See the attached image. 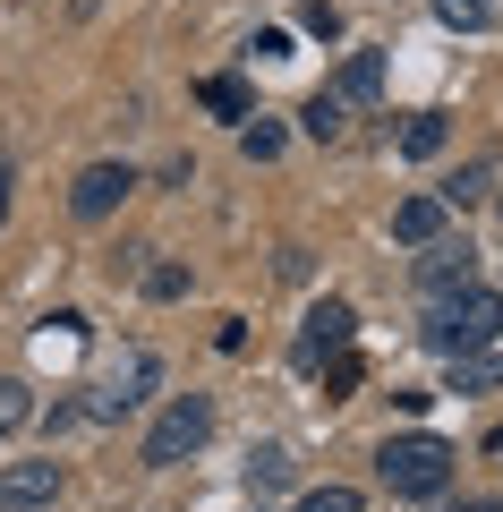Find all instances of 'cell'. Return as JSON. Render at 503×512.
Here are the masks:
<instances>
[{
  "mask_svg": "<svg viewBox=\"0 0 503 512\" xmlns=\"http://www.w3.org/2000/svg\"><path fill=\"white\" fill-rule=\"evenodd\" d=\"M350 333H359L350 299H316V308H307V325H299V350H290V359H299V367H324V359H342V350H350Z\"/></svg>",
  "mask_w": 503,
  "mask_h": 512,
  "instance_id": "cell-4",
  "label": "cell"
},
{
  "mask_svg": "<svg viewBox=\"0 0 503 512\" xmlns=\"http://www.w3.org/2000/svg\"><path fill=\"white\" fill-rule=\"evenodd\" d=\"M145 291H154V299H180L188 274H180V265H154V274H145Z\"/></svg>",
  "mask_w": 503,
  "mask_h": 512,
  "instance_id": "cell-22",
  "label": "cell"
},
{
  "mask_svg": "<svg viewBox=\"0 0 503 512\" xmlns=\"http://www.w3.org/2000/svg\"><path fill=\"white\" fill-rule=\"evenodd\" d=\"M444 137H452L444 111H418V120L401 128V154H410V163H427V154H444Z\"/></svg>",
  "mask_w": 503,
  "mask_h": 512,
  "instance_id": "cell-13",
  "label": "cell"
},
{
  "mask_svg": "<svg viewBox=\"0 0 503 512\" xmlns=\"http://www.w3.org/2000/svg\"><path fill=\"white\" fill-rule=\"evenodd\" d=\"M444 197H401L393 205V239H410V248H427V239H444Z\"/></svg>",
  "mask_w": 503,
  "mask_h": 512,
  "instance_id": "cell-9",
  "label": "cell"
},
{
  "mask_svg": "<svg viewBox=\"0 0 503 512\" xmlns=\"http://www.w3.org/2000/svg\"><path fill=\"white\" fill-rule=\"evenodd\" d=\"M145 384H154V350H128V359L111 367L103 384H94V402H86V419H128V410L145 402Z\"/></svg>",
  "mask_w": 503,
  "mask_h": 512,
  "instance_id": "cell-6",
  "label": "cell"
},
{
  "mask_svg": "<svg viewBox=\"0 0 503 512\" xmlns=\"http://www.w3.org/2000/svg\"><path fill=\"white\" fill-rule=\"evenodd\" d=\"M299 26H307V35H342V18H333L324 0H307V9H299Z\"/></svg>",
  "mask_w": 503,
  "mask_h": 512,
  "instance_id": "cell-23",
  "label": "cell"
},
{
  "mask_svg": "<svg viewBox=\"0 0 503 512\" xmlns=\"http://www.w3.org/2000/svg\"><path fill=\"white\" fill-rule=\"evenodd\" d=\"M435 18L461 26V35H478V26H495V0H435Z\"/></svg>",
  "mask_w": 503,
  "mask_h": 512,
  "instance_id": "cell-17",
  "label": "cell"
},
{
  "mask_svg": "<svg viewBox=\"0 0 503 512\" xmlns=\"http://www.w3.org/2000/svg\"><path fill=\"white\" fill-rule=\"evenodd\" d=\"M435 197H444V205H478V197H486V163H461L444 188H435Z\"/></svg>",
  "mask_w": 503,
  "mask_h": 512,
  "instance_id": "cell-18",
  "label": "cell"
},
{
  "mask_svg": "<svg viewBox=\"0 0 503 512\" xmlns=\"http://www.w3.org/2000/svg\"><path fill=\"white\" fill-rule=\"evenodd\" d=\"M299 512H359V495L350 487H316V495H299Z\"/></svg>",
  "mask_w": 503,
  "mask_h": 512,
  "instance_id": "cell-20",
  "label": "cell"
},
{
  "mask_svg": "<svg viewBox=\"0 0 503 512\" xmlns=\"http://www.w3.org/2000/svg\"><path fill=\"white\" fill-rule=\"evenodd\" d=\"M239 154H248V163H273V154H282V128H273V120H248V128H239Z\"/></svg>",
  "mask_w": 503,
  "mask_h": 512,
  "instance_id": "cell-19",
  "label": "cell"
},
{
  "mask_svg": "<svg viewBox=\"0 0 503 512\" xmlns=\"http://www.w3.org/2000/svg\"><path fill=\"white\" fill-rule=\"evenodd\" d=\"M444 512H503V495H469V504H444Z\"/></svg>",
  "mask_w": 503,
  "mask_h": 512,
  "instance_id": "cell-24",
  "label": "cell"
},
{
  "mask_svg": "<svg viewBox=\"0 0 503 512\" xmlns=\"http://www.w3.org/2000/svg\"><path fill=\"white\" fill-rule=\"evenodd\" d=\"M299 128H307V137H316V146H333V137H342V128H350V103H342V94H333V86H324V94H307Z\"/></svg>",
  "mask_w": 503,
  "mask_h": 512,
  "instance_id": "cell-11",
  "label": "cell"
},
{
  "mask_svg": "<svg viewBox=\"0 0 503 512\" xmlns=\"http://www.w3.org/2000/svg\"><path fill=\"white\" fill-rule=\"evenodd\" d=\"M9 188H18V180H9V163H0V222H9Z\"/></svg>",
  "mask_w": 503,
  "mask_h": 512,
  "instance_id": "cell-25",
  "label": "cell"
},
{
  "mask_svg": "<svg viewBox=\"0 0 503 512\" xmlns=\"http://www.w3.org/2000/svg\"><path fill=\"white\" fill-rule=\"evenodd\" d=\"M469 282H478V256H469L461 239H427V256H418V291L452 299V291H469Z\"/></svg>",
  "mask_w": 503,
  "mask_h": 512,
  "instance_id": "cell-7",
  "label": "cell"
},
{
  "mask_svg": "<svg viewBox=\"0 0 503 512\" xmlns=\"http://www.w3.org/2000/svg\"><path fill=\"white\" fill-rule=\"evenodd\" d=\"M495 333H503V299H495V291H478V282L427 308V350H444V359H469V350H495Z\"/></svg>",
  "mask_w": 503,
  "mask_h": 512,
  "instance_id": "cell-1",
  "label": "cell"
},
{
  "mask_svg": "<svg viewBox=\"0 0 503 512\" xmlns=\"http://www.w3.org/2000/svg\"><path fill=\"white\" fill-rule=\"evenodd\" d=\"M205 436H214V402H205V393H171V402L154 410V427H145V470H180V461H197Z\"/></svg>",
  "mask_w": 503,
  "mask_h": 512,
  "instance_id": "cell-3",
  "label": "cell"
},
{
  "mask_svg": "<svg viewBox=\"0 0 503 512\" xmlns=\"http://www.w3.org/2000/svg\"><path fill=\"white\" fill-rule=\"evenodd\" d=\"M333 94H342V103H376L384 94V52H350L342 77H333Z\"/></svg>",
  "mask_w": 503,
  "mask_h": 512,
  "instance_id": "cell-10",
  "label": "cell"
},
{
  "mask_svg": "<svg viewBox=\"0 0 503 512\" xmlns=\"http://www.w3.org/2000/svg\"><path fill=\"white\" fill-rule=\"evenodd\" d=\"M128 188H137V171H128V163H86V171H77V188H69V214L77 222H103V214H120V205H128Z\"/></svg>",
  "mask_w": 503,
  "mask_h": 512,
  "instance_id": "cell-5",
  "label": "cell"
},
{
  "mask_svg": "<svg viewBox=\"0 0 503 512\" xmlns=\"http://www.w3.org/2000/svg\"><path fill=\"white\" fill-rule=\"evenodd\" d=\"M52 495H60V461H9V470H0V504L52 512Z\"/></svg>",
  "mask_w": 503,
  "mask_h": 512,
  "instance_id": "cell-8",
  "label": "cell"
},
{
  "mask_svg": "<svg viewBox=\"0 0 503 512\" xmlns=\"http://www.w3.org/2000/svg\"><path fill=\"white\" fill-rule=\"evenodd\" d=\"M495 461H503V436H495Z\"/></svg>",
  "mask_w": 503,
  "mask_h": 512,
  "instance_id": "cell-27",
  "label": "cell"
},
{
  "mask_svg": "<svg viewBox=\"0 0 503 512\" xmlns=\"http://www.w3.org/2000/svg\"><path fill=\"white\" fill-rule=\"evenodd\" d=\"M0 512H26V504H0Z\"/></svg>",
  "mask_w": 503,
  "mask_h": 512,
  "instance_id": "cell-26",
  "label": "cell"
},
{
  "mask_svg": "<svg viewBox=\"0 0 503 512\" xmlns=\"http://www.w3.org/2000/svg\"><path fill=\"white\" fill-rule=\"evenodd\" d=\"M26 419H35V393H26L18 376H0V436H18Z\"/></svg>",
  "mask_w": 503,
  "mask_h": 512,
  "instance_id": "cell-16",
  "label": "cell"
},
{
  "mask_svg": "<svg viewBox=\"0 0 503 512\" xmlns=\"http://www.w3.org/2000/svg\"><path fill=\"white\" fill-rule=\"evenodd\" d=\"M350 384H359V359H350V350H342V359H333V367H324V402H342V393H350Z\"/></svg>",
  "mask_w": 503,
  "mask_h": 512,
  "instance_id": "cell-21",
  "label": "cell"
},
{
  "mask_svg": "<svg viewBox=\"0 0 503 512\" xmlns=\"http://www.w3.org/2000/svg\"><path fill=\"white\" fill-rule=\"evenodd\" d=\"M503 384V350H469V359H452V393H495Z\"/></svg>",
  "mask_w": 503,
  "mask_h": 512,
  "instance_id": "cell-12",
  "label": "cell"
},
{
  "mask_svg": "<svg viewBox=\"0 0 503 512\" xmlns=\"http://www.w3.org/2000/svg\"><path fill=\"white\" fill-rule=\"evenodd\" d=\"M452 444L444 436H384V453H376V470H384V487L393 495H410V504H435V495L452 487Z\"/></svg>",
  "mask_w": 503,
  "mask_h": 512,
  "instance_id": "cell-2",
  "label": "cell"
},
{
  "mask_svg": "<svg viewBox=\"0 0 503 512\" xmlns=\"http://www.w3.org/2000/svg\"><path fill=\"white\" fill-rule=\"evenodd\" d=\"M197 103H205V111H222V120H248V86H239V77H205Z\"/></svg>",
  "mask_w": 503,
  "mask_h": 512,
  "instance_id": "cell-15",
  "label": "cell"
},
{
  "mask_svg": "<svg viewBox=\"0 0 503 512\" xmlns=\"http://www.w3.org/2000/svg\"><path fill=\"white\" fill-rule=\"evenodd\" d=\"M248 487H256V495L290 487V453H282V444H256V453H248Z\"/></svg>",
  "mask_w": 503,
  "mask_h": 512,
  "instance_id": "cell-14",
  "label": "cell"
}]
</instances>
